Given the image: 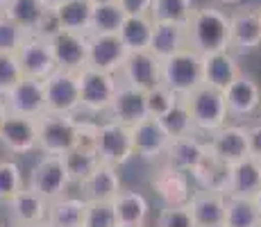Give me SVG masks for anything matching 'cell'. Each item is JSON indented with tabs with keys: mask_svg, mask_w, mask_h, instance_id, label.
Instances as JSON below:
<instances>
[{
	"mask_svg": "<svg viewBox=\"0 0 261 227\" xmlns=\"http://www.w3.org/2000/svg\"><path fill=\"white\" fill-rule=\"evenodd\" d=\"M152 189L154 193L162 198L164 207H179V205H189L191 195V180L187 173L170 168L164 164L162 168H157V173L152 175Z\"/></svg>",
	"mask_w": 261,
	"mask_h": 227,
	"instance_id": "ffe728a7",
	"label": "cell"
},
{
	"mask_svg": "<svg viewBox=\"0 0 261 227\" xmlns=\"http://www.w3.org/2000/svg\"><path fill=\"white\" fill-rule=\"evenodd\" d=\"M9 114L25 116V118H39L46 114V91H43L41 80L21 78L5 95Z\"/></svg>",
	"mask_w": 261,
	"mask_h": 227,
	"instance_id": "8fae6325",
	"label": "cell"
},
{
	"mask_svg": "<svg viewBox=\"0 0 261 227\" xmlns=\"http://www.w3.org/2000/svg\"><path fill=\"white\" fill-rule=\"evenodd\" d=\"M189 48L198 55L229 50V14L216 5L195 7L187 23Z\"/></svg>",
	"mask_w": 261,
	"mask_h": 227,
	"instance_id": "6da1fadb",
	"label": "cell"
},
{
	"mask_svg": "<svg viewBox=\"0 0 261 227\" xmlns=\"http://www.w3.org/2000/svg\"><path fill=\"white\" fill-rule=\"evenodd\" d=\"M68 186H71V180H68L66 166H64L62 157L43 155V157L32 166V170H30L28 189L39 193L46 203H53V200L66 195Z\"/></svg>",
	"mask_w": 261,
	"mask_h": 227,
	"instance_id": "8992f818",
	"label": "cell"
},
{
	"mask_svg": "<svg viewBox=\"0 0 261 227\" xmlns=\"http://www.w3.org/2000/svg\"><path fill=\"white\" fill-rule=\"evenodd\" d=\"M261 191V161L245 157L229 168V198H254Z\"/></svg>",
	"mask_w": 261,
	"mask_h": 227,
	"instance_id": "4316f807",
	"label": "cell"
},
{
	"mask_svg": "<svg viewBox=\"0 0 261 227\" xmlns=\"http://www.w3.org/2000/svg\"><path fill=\"white\" fill-rule=\"evenodd\" d=\"M87 37L89 34L59 30L55 37L48 39L55 64L59 70L80 73L82 68H87Z\"/></svg>",
	"mask_w": 261,
	"mask_h": 227,
	"instance_id": "5bb4252c",
	"label": "cell"
},
{
	"mask_svg": "<svg viewBox=\"0 0 261 227\" xmlns=\"http://www.w3.org/2000/svg\"><path fill=\"white\" fill-rule=\"evenodd\" d=\"M46 211H48V203L39 193H34L32 189H28V186L23 191H18L7 203V214L12 218L14 227H32L37 223H43Z\"/></svg>",
	"mask_w": 261,
	"mask_h": 227,
	"instance_id": "cb8c5ba5",
	"label": "cell"
},
{
	"mask_svg": "<svg viewBox=\"0 0 261 227\" xmlns=\"http://www.w3.org/2000/svg\"><path fill=\"white\" fill-rule=\"evenodd\" d=\"M257 9H259V16H261V7H257Z\"/></svg>",
	"mask_w": 261,
	"mask_h": 227,
	"instance_id": "6f0895ef",
	"label": "cell"
},
{
	"mask_svg": "<svg viewBox=\"0 0 261 227\" xmlns=\"http://www.w3.org/2000/svg\"><path fill=\"white\" fill-rule=\"evenodd\" d=\"M118 7L125 16H150L152 0H118Z\"/></svg>",
	"mask_w": 261,
	"mask_h": 227,
	"instance_id": "f6af8a7d",
	"label": "cell"
},
{
	"mask_svg": "<svg viewBox=\"0 0 261 227\" xmlns=\"http://www.w3.org/2000/svg\"><path fill=\"white\" fill-rule=\"evenodd\" d=\"M84 227H118L114 205L112 203H87Z\"/></svg>",
	"mask_w": 261,
	"mask_h": 227,
	"instance_id": "b9f144b4",
	"label": "cell"
},
{
	"mask_svg": "<svg viewBox=\"0 0 261 227\" xmlns=\"http://www.w3.org/2000/svg\"><path fill=\"white\" fill-rule=\"evenodd\" d=\"M252 200H254V205H257V209H259V216H261V191H259L257 195H254Z\"/></svg>",
	"mask_w": 261,
	"mask_h": 227,
	"instance_id": "681fc988",
	"label": "cell"
},
{
	"mask_svg": "<svg viewBox=\"0 0 261 227\" xmlns=\"http://www.w3.org/2000/svg\"><path fill=\"white\" fill-rule=\"evenodd\" d=\"M229 168L232 164H225L223 159H218L216 155L204 153L202 161L195 166V170L191 173L193 182L198 184V191H209V193H223L227 195L229 191Z\"/></svg>",
	"mask_w": 261,
	"mask_h": 227,
	"instance_id": "d4e9b609",
	"label": "cell"
},
{
	"mask_svg": "<svg viewBox=\"0 0 261 227\" xmlns=\"http://www.w3.org/2000/svg\"><path fill=\"white\" fill-rule=\"evenodd\" d=\"M116 78H118V82L145 93V91L154 89L157 84H162V62L150 50L129 53L125 57L120 70L116 73Z\"/></svg>",
	"mask_w": 261,
	"mask_h": 227,
	"instance_id": "9c48e42d",
	"label": "cell"
},
{
	"mask_svg": "<svg viewBox=\"0 0 261 227\" xmlns=\"http://www.w3.org/2000/svg\"><path fill=\"white\" fill-rule=\"evenodd\" d=\"M118 34H89L87 37V66L116 75L127 57Z\"/></svg>",
	"mask_w": 261,
	"mask_h": 227,
	"instance_id": "7c38bea8",
	"label": "cell"
},
{
	"mask_svg": "<svg viewBox=\"0 0 261 227\" xmlns=\"http://www.w3.org/2000/svg\"><path fill=\"white\" fill-rule=\"evenodd\" d=\"M204 153H207V143L200 141L195 134L179 136V139H170L166 153H164V164L179 170V173L191 175L195 166L202 161Z\"/></svg>",
	"mask_w": 261,
	"mask_h": 227,
	"instance_id": "7402d4cb",
	"label": "cell"
},
{
	"mask_svg": "<svg viewBox=\"0 0 261 227\" xmlns=\"http://www.w3.org/2000/svg\"><path fill=\"white\" fill-rule=\"evenodd\" d=\"M37 118L9 114L0 128V143L12 155H30L37 150Z\"/></svg>",
	"mask_w": 261,
	"mask_h": 227,
	"instance_id": "ac0fdd59",
	"label": "cell"
},
{
	"mask_svg": "<svg viewBox=\"0 0 261 227\" xmlns=\"http://www.w3.org/2000/svg\"><path fill=\"white\" fill-rule=\"evenodd\" d=\"M261 48V16L257 7H241L229 14V53L248 55Z\"/></svg>",
	"mask_w": 261,
	"mask_h": 227,
	"instance_id": "30bf717a",
	"label": "cell"
},
{
	"mask_svg": "<svg viewBox=\"0 0 261 227\" xmlns=\"http://www.w3.org/2000/svg\"><path fill=\"white\" fill-rule=\"evenodd\" d=\"M182 48H189L187 37V25H175V23H154L152 37H150V53L164 62L170 55L179 53Z\"/></svg>",
	"mask_w": 261,
	"mask_h": 227,
	"instance_id": "83f0119b",
	"label": "cell"
},
{
	"mask_svg": "<svg viewBox=\"0 0 261 227\" xmlns=\"http://www.w3.org/2000/svg\"><path fill=\"white\" fill-rule=\"evenodd\" d=\"M162 84L179 98L189 95L202 84V55L191 48H182L162 62Z\"/></svg>",
	"mask_w": 261,
	"mask_h": 227,
	"instance_id": "3957f363",
	"label": "cell"
},
{
	"mask_svg": "<svg viewBox=\"0 0 261 227\" xmlns=\"http://www.w3.org/2000/svg\"><path fill=\"white\" fill-rule=\"evenodd\" d=\"M154 227H195V223L189 205H179V207H164L157 214Z\"/></svg>",
	"mask_w": 261,
	"mask_h": 227,
	"instance_id": "7bdbcfd3",
	"label": "cell"
},
{
	"mask_svg": "<svg viewBox=\"0 0 261 227\" xmlns=\"http://www.w3.org/2000/svg\"><path fill=\"white\" fill-rule=\"evenodd\" d=\"M154 21L150 16H125L118 30V39L123 41L127 53H143L150 48Z\"/></svg>",
	"mask_w": 261,
	"mask_h": 227,
	"instance_id": "4dcf8cb0",
	"label": "cell"
},
{
	"mask_svg": "<svg viewBox=\"0 0 261 227\" xmlns=\"http://www.w3.org/2000/svg\"><path fill=\"white\" fill-rule=\"evenodd\" d=\"M43 91H46V114L75 116V112L80 109L77 73L57 68L43 80Z\"/></svg>",
	"mask_w": 261,
	"mask_h": 227,
	"instance_id": "ba28073f",
	"label": "cell"
},
{
	"mask_svg": "<svg viewBox=\"0 0 261 227\" xmlns=\"http://www.w3.org/2000/svg\"><path fill=\"white\" fill-rule=\"evenodd\" d=\"M16 59H18V66H21L23 78L41 80L43 82L48 75H53L55 70H57V64H55L48 39L34 37V34H30V37L25 39L21 50L16 53Z\"/></svg>",
	"mask_w": 261,
	"mask_h": 227,
	"instance_id": "4fadbf2b",
	"label": "cell"
},
{
	"mask_svg": "<svg viewBox=\"0 0 261 227\" xmlns=\"http://www.w3.org/2000/svg\"><path fill=\"white\" fill-rule=\"evenodd\" d=\"M32 227H50V225L46 223V220H43V223H37V225H32Z\"/></svg>",
	"mask_w": 261,
	"mask_h": 227,
	"instance_id": "11a10c76",
	"label": "cell"
},
{
	"mask_svg": "<svg viewBox=\"0 0 261 227\" xmlns=\"http://www.w3.org/2000/svg\"><path fill=\"white\" fill-rule=\"evenodd\" d=\"M7 116H9V109H7V105H5V100L0 98V128H3V123H5Z\"/></svg>",
	"mask_w": 261,
	"mask_h": 227,
	"instance_id": "7dc6e473",
	"label": "cell"
},
{
	"mask_svg": "<svg viewBox=\"0 0 261 227\" xmlns=\"http://www.w3.org/2000/svg\"><path fill=\"white\" fill-rule=\"evenodd\" d=\"M87 200L82 195H62L48 203L46 223L50 227H84Z\"/></svg>",
	"mask_w": 261,
	"mask_h": 227,
	"instance_id": "f1b7e54d",
	"label": "cell"
},
{
	"mask_svg": "<svg viewBox=\"0 0 261 227\" xmlns=\"http://www.w3.org/2000/svg\"><path fill=\"white\" fill-rule=\"evenodd\" d=\"M23 189V168L14 159H0V203H9Z\"/></svg>",
	"mask_w": 261,
	"mask_h": 227,
	"instance_id": "f35d334b",
	"label": "cell"
},
{
	"mask_svg": "<svg viewBox=\"0 0 261 227\" xmlns=\"http://www.w3.org/2000/svg\"><path fill=\"white\" fill-rule=\"evenodd\" d=\"M259 118V123H261V100H259V107H257V114H254Z\"/></svg>",
	"mask_w": 261,
	"mask_h": 227,
	"instance_id": "db71d44e",
	"label": "cell"
},
{
	"mask_svg": "<svg viewBox=\"0 0 261 227\" xmlns=\"http://www.w3.org/2000/svg\"><path fill=\"white\" fill-rule=\"evenodd\" d=\"M37 150H41L43 155L64 157L77 145V118L43 114L37 118Z\"/></svg>",
	"mask_w": 261,
	"mask_h": 227,
	"instance_id": "277c9868",
	"label": "cell"
},
{
	"mask_svg": "<svg viewBox=\"0 0 261 227\" xmlns=\"http://www.w3.org/2000/svg\"><path fill=\"white\" fill-rule=\"evenodd\" d=\"M209 153L223 159L225 164H237V161L248 157V132L245 125L239 123H225L220 130L209 134L207 141Z\"/></svg>",
	"mask_w": 261,
	"mask_h": 227,
	"instance_id": "e0dca14e",
	"label": "cell"
},
{
	"mask_svg": "<svg viewBox=\"0 0 261 227\" xmlns=\"http://www.w3.org/2000/svg\"><path fill=\"white\" fill-rule=\"evenodd\" d=\"M220 5H241V3H245V0H218Z\"/></svg>",
	"mask_w": 261,
	"mask_h": 227,
	"instance_id": "f907efd6",
	"label": "cell"
},
{
	"mask_svg": "<svg viewBox=\"0 0 261 227\" xmlns=\"http://www.w3.org/2000/svg\"><path fill=\"white\" fill-rule=\"evenodd\" d=\"M80 189H82L80 195L87 203H114V198L123 191V180H120L118 168L100 164L89 175V180L80 184Z\"/></svg>",
	"mask_w": 261,
	"mask_h": 227,
	"instance_id": "44dd1931",
	"label": "cell"
},
{
	"mask_svg": "<svg viewBox=\"0 0 261 227\" xmlns=\"http://www.w3.org/2000/svg\"><path fill=\"white\" fill-rule=\"evenodd\" d=\"M12 3H14V0H0V12H5V9H7Z\"/></svg>",
	"mask_w": 261,
	"mask_h": 227,
	"instance_id": "816d5d0a",
	"label": "cell"
},
{
	"mask_svg": "<svg viewBox=\"0 0 261 227\" xmlns=\"http://www.w3.org/2000/svg\"><path fill=\"white\" fill-rule=\"evenodd\" d=\"M3 14L12 18L16 25H21L28 34H34L41 25L43 16L48 14V7L43 0H14Z\"/></svg>",
	"mask_w": 261,
	"mask_h": 227,
	"instance_id": "d6a6232c",
	"label": "cell"
},
{
	"mask_svg": "<svg viewBox=\"0 0 261 227\" xmlns=\"http://www.w3.org/2000/svg\"><path fill=\"white\" fill-rule=\"evenodd\" d=\"M259 227H261V225H259Z\"/></svg>",
	"mask_w": 261,
	"mask_h": 227,
	"instance_id": "94428289",
	"label": "cell"
},
{
	"mask_svg": "<svg viewBox=\"0 0 261 227\" xmlns=\"http://www.w3.org/2000/svg\"><path fill=\"white\" fill-rule=\"evenodd\" d=\"M182 103L189 109L195 132L214 134L229 118L227 105H225V93L214 87H207V84H200L189 95H184Z\"/></svg>",
	"mask_w": 261,
	"mask_h": 227,
	"instance_id": "7a4b0ae2",
	"label": "cell"
},
{
	"mask_svg": "<svg viewBox=\"0 0 261 227\" xmlns=\"http://www.w3.org/2000/svg\"><path fill=\"white\" fill-rule=\"evenodd\" d=\"M0 14H3V12H0Z\"/></svg>",
	"mask_w": 261,
	"mask_h": 227,
	"instance_id": "680465c9",
	"label": "cell"
},
{
	"mask_svg": "<svg viewBox=\"0 0 261 227\" xmlns=\"http://www.w3.org/2000/svg\"><path fill=\"white\" fill-rule=\"evenodd\" d=\"M225 203L227 195L209 193V191H193L189 200V209L195 227H223L225 223Z\"/></svg>",
	"mask_w": 261,
	"mask_h": 227,
	"instance_id": "484cf974",
	"label": "cell"
},
{
	"mask_svg": "<svg viewBox=\"0 0 261 227\" xmlns=\"http://www.w3.org/2000/svg\"><path fill=\"white\" fill-rule=\"evenodd\" d=\"M223 93H225V105H227L229 116L245 120L257 114L259 100H261V87L252 75L241 73Z\"/></svg>",
	"mask_w": 261,
	"mask_h": 227,
	"instance_id": "9a60e30c",
	"label": "cell"
},
{
	"mask_svg": "<svg viewBox=\"0 0 261 227\" xmlns=\"http://www.w3.org/2000/svg\"><path fill=\"white\" fill-rule=\"evenodd\" d=\"M193 12H195L193 0H152L150 18L154 23L187 25Z\"/></svg>",
	"mask_w": 261,
	"mask_h": 227,
	"instance_id": "e575fe53",
	"label": "cell"
},
{
	"mask_svg": "<svg viewBox=\"0 0 261 227\" xmlns=\"http://www.w3.org/2000/svg\"><path fill=\"white\" fill-rule=\"evenodd\" d=\"M23 78L21 66H18L16 55H5L0 53V98L7 95V91Z\"/></svg>",
	"mask_w": 261,
	"mask_h": 227,
	"instance_id": "ee69618b",
	"label": "cell"
},
{
	"mask_svg": "<svg viewBox=\"0 0 261 227\" xmlns=\"http://www.w3.org/2000/svg\"><path fill=\"white\" fill-rule=\"evenodd\" d=\"M80 109L91 114H107L118 89V78L114 73H102L95 68H82L77 73Z\"/></svg>",
	"mask_w": 261,
	"mask_h": 227,
	"instance_id": "5b68a950",
	"label": "cell"
},
{
	"mask_svg": "<svg viewBox=\"0 0 261 227\" xmlns=\"http://www.w3.org/2000/svg\"><path fill=\"white\" fill-rule=\"evenodd\" d=\"M107 116H109L107 120H114V123L125 125V128H134L143 118H148V112H145V93L118 82L116 95H114L112 105H109Z\"/></svg>",
	"mask_w": 261,
	"mask_h": 227,
	"instance_id": "d6986e66",
	"label": "cell"
},
{
	"mask_svg": "<svg viewBox=\"0 0 261 227\" xmlns=\"http://www.w3.org/2000/svg\"><path fill=\"white\" fill-rule=\"evenodd\" d=\"M162 123V128L166 130V134L170 139H179V136H191V134H198L193 128V120H191L189 109L184 107V103L179 100L168 114H164L162 118H157Z\"/></svg>",
	"mask_w": 261,
	"mask_h": 227,
	"instance_id": "74e56055",
	"label": "cell"
},
{
	"mask_svg": "<svg viewBox=\"0 0 261 227\" xmlns=\"http://www.w3.org/2000/svg\"><path fill=\"white\" fill-rule=\"evenodd\" d=\"M91 5H105V3H118V0H89Z\"/></svg>",
	"mask_w": 261,
	"mask_h": 227,
	"instance_id": "f5cc1de1",
	"label": "cell"
},
{
	"mask_svg": "<svg viewBox=\"0 0 261 227\" xmlns=\"http://www.w3.org/2000/svg\"><path fill=\"white\" fill-rule=\"evenodd\" d=\"M114 211H116L118 225H145L150 216V203L141 191H120L114 198Z\"/></svg>",
	"mask_w": 261,
	"mask_h": 227,
	"instance_id": "f546056e",
	"label": "cell"
},
{
	"mask_svg": "<svg viewBox=\"0 0 261 227\" xmlns=\"http://www.w3.org/2000/svg\"><path fill=\"white\" fill-rule=\"evenodd\" d=\"M179 100L182 98H179L177 93H173L168 87L157 84L154 89L145 91V112H148V116H152V118H162V116L168 114Z\"/></svg>",
	"mask_w": 261,
	"mask_h": 227,
	"instance_id": "ab89813d",
	"label": "cell"
},
{
	"mask_svg": "<svg viewBox=\"0 0 261 227\" xmlns=\"http://www.w3.org/2000/svg\"><path fill=\"white\" fill-rule=\"evenodd\" d=\"M241 73L243 70L239 66V59L229 50L202 55V84H207V87L225 91Z\"/></svg>",
	"mask_w": 261,
	"mask_h": 227,
	"instance_id": "603a6c76",
	"label": "cell"
},
{
	"mask_svg": "<svg viewBox=\"0 0 261 227\" xmlns=\"http://www.w3.org/2000/svg\"><path fill=\"white\" fill-rule=\"evenodd\" d=\"M64 166H66V173L71 184H82L89 180V175L93 173L100 166V159L95 155V150H84V148H73L71 153L64 155Z\"/></svg>",
	"mask_w": 261,
	"mask_h": 227,
	"instance_id": "d590c367",
	"label": "cell"
},
{
	"mask_svg": "<svg viewBox=\"0 0 261 227\" xmlns=\"http://www.w3.org/2000/svg\"><path fill=\"white\" fill-rule=\"evenodd\" d=\"M0 227H3V225H0Z\"/></svg>",
	"mask_w": 261,
	"mask_h": 227,
	"instance_id": "91938a15",
	"label": "cell"
},
{
	"mask_svg": "<svg viewBox=\"0 0 261 227\" xmlns=\"http://www.w3.org/2000/svg\"><path fill=\"white\" fill-rule=\"evenodd\" d=\"M30 34L25 32L21 25H16L12 18H7L5 14H0V53L16 55Z\"/></svg>",
	"mask_w": 261,
	"mask_h": 227,
	"instance_id": "60d3db41",
	"label": "cell"
},
{
	"mask_svg": "<svg viewBox=\"0 0 261 227\" xmlns=\"http://www.w3.org/2000/svg\"><path fill=\"white\" fill-rule=\"evenodd\" d=\"M261 216L252 198H229L225 203L223 227H259Z\"/></svg>",
	"mask_w": 261,
	"mask_h": 227,
	"instance_id": "836d02e7",
	"label": "cell"
},
{
	"mask_svg": "<svg viewBox=\"0 0 261 227\" xmlns=\"http://www.w3.org/2000/svg\"><path fill=\"white\" fill-rule=\"evenodd\" d=\"M91 7L89 0H64L59 7H55V16L59 21V28L66 32L89 34V23H91Z\"/></svg>",
	"mask_w": 261,
	"mask_h": 227,
	"instance_id": "1f68e13d",
	"label": "cell"
},
{
	"mask_svg": "<svg viewBox=\"0 0 261 227\" xmlns=\"http://www.w3.org/2000/svg\"><path fill=\"white\" fill-rule=\"evenodd\" d=\"M118 227H148V225H118Z\"/></svg>",
	"mask_w": 261,
	"mask_h": 227,
	"instance_id": "9f6ffc18",
	"label": "cell"
},
{
	"mask_svg": "<svg viewBox=\"0 0 261 227\" xmlns=\"http://www.w3.org/2000/svg\"><path fill=\"white\" fill-rule=\"evenodd\" d=\"M95 155H98L100 164L114 166V168L125 166L134 157L132 132H129V128L114 123V120L98 123V132H95Z\"/></svg>",
	"mask_w": 261,
	"mask_h": 227,
	"instance_id": "52a82bcc",
	"label": "cell"
},
{
	"mask_svg": "<svg viewBox=\"0 0 261 227\" xmlns=\"http://www.w3.org/2000/svg\"><path fill=\"white\" fill-rule=\"evenodd\" d=\"M123 21H125V14H123V9L118 7V3L93 5L89 34H118Z\"/></svg>",
	"mask_w": 261,
	"mask_h": 227,
	"instance_id": "8d00e7d4",
	"label": "cell"
},
{
	"mask_svg": "<svg viewBox=\"0 0 261 227\" xmlns=\"http://www.w3.org/2000/svg\"><path fill=\"white\" fill-rule=\"evenodd\" d=\"M129 132H132L134 157H141L145 161H154L164 157V153H166L170 143V136L166 134V130L162 128V123L157 118L148 116L134 128H129Z\"/></svg>",
	"mask_w": 261,
	"mask_h": 227,
	"instance_id": "2e32d148",
	"label": "cell"
},
{
	"mask_svg": "<svg viewBox=\"0 0 261 227\" xmlns=\"http://www.w3.org/2000/svg\"><path fill=\"white\" fill-rule=\"evenodd\" d=\"M43 3H46V7H48V9H55V7H59V5H62L64 0H43Z\"/></svg>",
	"mask_w": 261,
	"mask_h": 227,
	"instance_id": "c3c4849f",
	"label": "cell"
},
{
	"mask_svg": "<svg viewBox=\"0 0 261 227\" xmlns=\"http://www.w3.org/2000/svg\"><path fill=\"white\" fill-rule=\"evenodd\" d=\"M248 132V157L261 161V123L245 128Z\"/></svg>",
	"mask_w": 261,
	"mask_h": 227,
	"instance_id": "bcb514c9",
	"label": "cell"
}]
</instances>
